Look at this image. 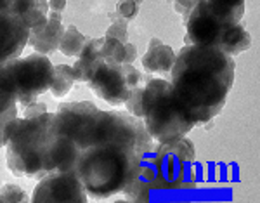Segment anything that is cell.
Returning <instances> with one entry per match:
<instances>
[{
  "instance_id": "obj_1",
  "label": "cell",
  "mask_w": 260,
  "mask_h": 203,
  "mask_svg": "<svg viewBox=\"0 0 260 203\" xmlns=\"http://www.w3.org/2000/svg\"><path fill=\"white\" fill-rule=\"evenodd\" d=\"M153 148V139L141 118L106 111L98 142L80 153L75 174L87 194L99 200L110 198L136 179Z\"/></svg>"
},
{
  "instance_id": "obj_2",
  "label": "cell",
  "mask_w": 260,
  "mask_h": 203,
  "mask_svg": "<svg viewBox=\"0 0 260 203\" xmlns=\"http://www.w3.org/2000/svg\"><path fill=\"white\" fill-rule=\"evenodd\" d=\"M172 92L196 125L210 124L224 109L236 63L217 47L184 45L170 70Z\"/></svg>"
},
{
  "instance_id": "obj_3",
  "label": "cell",
  "mask_w": 260,
  "mask_h": 203,
  "mask_svg": "<svg viewBox=\"0 0 260 203\" xmlns=\"http://www.w3.org/2000/svg\"><path fill=\"white\" fill-rule=\"evenodd\" d=\"M196 150L189 139L158 142L146 156L136 179L123 189L128 201H149L153 189H179L192 184L191 167Z\"/></svg>"
},
{
  "instance_id": "obj_4",
  "label": "cell",
  "mask_w": 260,
  "mask_h": 203,
  "mask_svg": "<svg viewBox=\"0 0 260 203\" xmlns=\"http://www.w3.org/2000/svg\"><path fill=\"white\" fill-rule=\"evenodd\" d=\"M54 113L11 120L6 127L7 167L18 177H42L50 172Z\"/></svg>"
},
{
  "instance_id": "obj_5",
  "label": "cell",
  "mask_w": 260,
  "mask_h": 203,
  "mask_svg": "<svg viewBox=\"0 0 260 203\" xmlns=\"http://www.w3.org/2000/svg\"><path fill=\"white\" fill-rule=\"evenodd\" d=\"M142 118L144 127L156 142H172L184 137L196 122L174 97L172 83L163 78H144Z\"/></svg>"
},
{
  "instance_id": "obj_6",
  "label": "cell",
  "mask_w": 260,
  "mask_h": 203,
  "mask_svg": "<svg viewBox=\"0 0 260 203\" xmlns=\"http://www.w3.org/2000/svg\"><path fill=\"white\" fill-rule=\"evenodd\" d=\"M52 77L54 65L47 56L39 52L0 65V89L14 96L23 108L49 91Z\"/></svg>"
},
{
  "instance_id": "obj_7",
  "label": "cell",
  "mask_w": 260,
  "mask_h": 203,
  "mask_svg": "<svg viewBox=\"0 0 260 203\" xmlns=\"http://www.w3.org/2000/svg\"><path fill=\"white\" fill-rule=\"evenodd\" d=\"M106 111L95 104L83 103H62L52 118L54 134L64 137L78 150V153L95 144L101 135Z\"/></svg>"
},
{
  "instance_id": "obj_8",
  "label": "cell",
  "mask_w": 260,
  "mask_h": 203,
  "mask_svg": "<svg viewBox=\"0 0 260 203\" xmlns=\"http://www.w3.org/2000/svg\"><path fill=\"white\" fill-rule=\"evenodd\" d=\"M142 73L132 65H115L103 61L87 85L108 104L121 106L128 99L132 89L142 85Z\"/></svg>"
},
{
  "instance_id": "obj_9",
  "label": "cell",
  "mask_w": 260,
  "mask_h": 203,
  "mask_svg": "<svg viewBox=\"0 0 260 203\" xmlns=\"http://www.w3.org/2000/svg\"><path fill=\"white\" fill-rule=\"evenodd\" d=\"M35 203H85L87 191L75 172L54 170L40 177L33 191Z\"/></svg>"
},
{
  "instance_id": "obj_10",
  "label": "cell",
  "mask_w": 260,
  "mask_h": 203,
  "mask_svg": "<svg viewBox=\"0 0 260 203\" xmlns=\"http://www.w3.org/2000/svg\"><path fill=\"white\" fill-rule=\"evenodd\" d=\"M184 23H186V37H184L186 45L217 47L225 28V24H222L208 9L207 0H198Z\"/></svg>"
},
{
  "instance_id": "obj_11",
  "label": "cell",
  "mask_w": 260,
  "mask_h": 203,
  "mask_svg": "<svg viewBox=\"0 0 260 203\" xmlns=\"http://www.w3.org/2000/svg\"><path fill=\"white\" fill-rule=\"evenodd\" d=\"M30 28L21 16L0 12V65L21 56L28 45Z\"/></svg>"
},
{
  "instance_id": "obj_12",
  "label": "cell",
  "mask_w": 260,
  "mask_h": 203,
  "mask_svg": "<svg viewBox=\"0 0 260 203\" xmlns=\"http://www.w3.org/2000/svg\"><path fill=\"white\" fill-rule=\"evenodd\" d=\"M62 28L61 23V12H49V19L44 26L30 30V37H28V45L33 47L39 54L49 56V54L59 50V44L62 39Z\"/></svg>"
},
{
  "instance_id": "obj_13",
  "label": "cell",
  "mask_w": 260,
  "mask_h": 203,
  "mask_svg": "<svg viewBox=\"0 0 260 203\" xmlns=\"http://www.w3.org/2000/svg\"><path fill=\"white\" fill-rule=\"evenodd\" d=\"M104 37L101 39H90L85 44V47L78 56L77 63L73 65V75L75 80L83 83H89L90 78L94 77V73L98 71L101 63L104 61L103 54H101V45H103Z\"/></svg>"
},
{
  "instance_id": "obj_14",
  "label": "cell",
  "mask_w": 260,
  "mask_h": 203,
  "mask_svg": "<svg viewBox=\"0 0 260 203\" xmlns=\"http://www.w3.org/2000/svg\"><path fill=\"white\" fill-rule=\"evenodd\" d=\"M175 63V52L160 39H151L148 52L142 56V68L149 73H167Z\"/></svg>"
},
{
  "instance_id": "obj_15",
  "label": "cell",
  "mask_w": 260,
  "mask_h": 203,
  "mask_svg": "<svg viewBox=\"0 0 260 203\" xmlns=\"http://www.w3.org/2000/svg\"><path fill=\"white\" fill-rule=\"evenodd\" d=\"M250 47H251V37L240 23L233 24V26H225L220 35L219 45H217V49H220L228 56H238V54L245 52Z\"/></svg>"
},
{
  "instance_id": "obj_16",
  "label": "cell",
  "mask_w": 260,
  "mask_h": 203,
  "mask_svg": "<svg viewBox=\"0 0 260 203\" xmlns=\"http://www.w3.org/2000/svg\"><path fill=\"white\" fill-rule=\"evenodd\" d=\"M101 54L106 63H115V65H132L137 59V49L134 44L128 42H120L113 37H104L103 45H101Z\"/></svg>"
},
{
  "instance_id": "obj_17",
  "label": "cell",
  "mask_w": 260,
  "mask_h": 203,
  "mask_svg": "<svg viewBox=\"0 0 260 203\" xmlns=\"http://www.w3.org/2000/svg\"><path fill=\"white\" fill-rule=\"evenodd\" d=\"M207 6L225 26L241 23L245 14V0H207Z\"/></svg>"
},
{
  "instance_id": "obj_18",
  "label": "cell",
  "mask_w": 260,
  "mask_h": 203,
  "mask_svg": "<svg viewBox=\"0 0 260 203\" xmlns=\"http://www.w3.org/2000/svg\"><path fill=\"white\" fill-rule=\"evenodd\" d=\"M75 75H73V66L70 65H57L54 66V77L50 82V92L54 97H62L71 91V87L75 85Z\"/></svg>"
},
{
  "instance_id": "obj_19",
  "label": "cell",
  "mask_w": 260,
  "mask_h": 203,
  "mask_svg": "<svg viewBox=\"0 0 260 203\" xmlns=\"http://www.w3.org/2000/svg\"><path fill=\"white\" fill-rule=\"evenodd\" d=\"M89 42L83 33H80L77 30V26L70 24L68 28H64V33H62V39H61V44H59V50L64 56H80V52L85 47V44Z\"/></svg>"
},
{
  "instance_id": "obj_20",
  "label": "cell",
  "mask_w": 260,
  "mask_h": 203,
  "mask_svg": "<svg viewBox=\"0 0 260 203\" xmlns=\"http://www.w3.org/2000/svg\"><path fill=\"white\" fill-rule=\"evenodd\" d=\"M21 19L30 30L44 26L49 19V2L47 0H30L28 7L21 14Z\"/></svg>"
},
{
  "instance_id": "obj_21",
  "label": "cell",
  "mask_w": 260,
  "mask_h": 203,
  "mask_svg": "<svg viewBox=\"0 0 260 203\" xmlns=\"http://www.w3.org/2000/svg\"><path fill=\"white\" fill-rule=\"evenodd\" d=\"M110 18H113L115 21L111 23V26L108 28L106 35L104 37H113V39H118L120 42H128V32H127V21L116 18L115 14H110Z\"/></svg>"
},
{
  "instance_id": "obj_22",
  "label": "cell",
  "mask_w": 260,
  "mask_h": 203,
  "mask_svg": "<svg viewBox=\"0 0 260 203\" xmlns=\"http://www.w3.org/2000/svg\"><path fill=\"white\" fill-rule=\"evenodd\" d=\"M137 11H139V4L136 0H120L116 4V18H121L125 21H132L137 16Z\"/></svg>"
},
{
  "instance_id": "obj_23",
  "label": "cell",
  "mask_w": 260,
  "mask_h": 203,
  "mask_svg": "<svg viewBox=\"0 0 260 203\" xmlns=\"http://www.w3.org/2000/svg\"><path fill=\"white\" fill-rule=\"evenodd\" d=\"M26 200V193L24 189H21L16 184H6L0 189V201H9V203H18Z\"/></svg>"
},
{
  "instance_id": "obj_24",
  "label": "cell",
  "mask_w": 260,
  "mask_h": 203,
  "mask_svg": "<svg viewBox=\"0 0 260 203\" xmlns=\"http://www.w3.org/2000/svg\"><path fill=\"white\" fill-rule=\"evenodd\" d=\"M16 117H18V104L11 106L7 111L0 113V146H6V127Z\"/></svg>"
},
{
  "instance_id": "obj_25",
  "label": "cell",
  "mask_w": 260,
  "mask_h": 203,
  "mask_svg": "<svg viewBox=\"0 0 260 203\" xmlns=\"http://www.w3.org/2000/svg\"><path fill=\"white\" fill-rule=\"evenodd\" d=\"M174 2V7H175V11L179 12L180 16L184 18V21H186L187 18V14L192 11V7L198 4V0H172Z\"/></svg>"
},
{
  "instance_id": "obj_26",
  "label": "cell",
  "mask_w": 260,
  "mask_h": 203,
  "mask_svg": "<svg viewBox=\"0 0 260 203\" xmlns=\"http://www.w3.org/2000/svg\"><path fill=\"white\" fill-rule=\"evenodd\" d=\"M14 104H18L16 97L11 96L9 92H6V91L0 89V113L7 111V109H9L11 106H14Z\"/></svg>"
},
{
  "instance_id": "obj_27",
  "label": "cell",
  "mask_w": 260,
  "mask_h": 203,
  "mask_svg": "<svg viewBox=\"0 0 260 203\" xmlns=\"http://www.w3.org/2000/svg\"><path fill=\"white\" fill-rule=\"evenodd\" d=\"M24 117H35V115H40V113H45L47 111V104L45 103H31L28 106H24Z\"/></svg>"
},
{
  "instance_id": "obj_28",
  "label": "cell",
  "mask_w": 260,
  "mask_h": 203,
  "mask_svg": "<svg viewBox=\"0 0 260 203\" xmlns=\"http://www.w3.org/2000/svg\"><path fill=\"white\" fill-rule=\"evenodd\" d=\"M49 2V11L52 12H62L66 7V0H47Z\"/></svg>"
}]
</instances>
